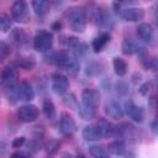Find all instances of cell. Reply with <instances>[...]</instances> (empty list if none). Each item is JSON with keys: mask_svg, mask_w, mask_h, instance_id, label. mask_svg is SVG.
Segmentation results:
<instances>
[{"mask_svg": "<svg viewBox=\"0 0 158 158\" xmlns=\"http://www.w3.org/2000/svg\"><path fill=\"white\" fill-rule=\"evenodd\" d=\"M44 60L57 68L69 73L70 75H77L80 70L79 60L68 51H58V52H49L44 56Z\"/></svg>", "mask_w": 158, "mask_h": 158, "instance_id": "1", "label": "cell"}, {"mask_svg": "<svg viewBox=\"0 0 158 158\" xmlns=\"http://www.w3.org/2000/svg\"><path fill=\"white\" fill-rule=\"evenodd\" d=\"M112 7L117 16L123 21L137 22L144 17V9L138 6H127L126 1H114Z\"/></svg>", "mask_w": 158, "mask_h": 158, "instance_id": "2", "label": "cell"}, {"mask_svg": "<svg viewBox=\"0 0 158 158\" xmlns=\"http://www.w3.org/2000/svg\"><path fill=\"white\" fill-rule=\"evenodd\" d=\"M65 17L68 20V23L70 28L74 32L81 33L86 28V21H88V15L85 11V7L83 6H72L67 10Z\"/></svg>", "mask_w": 158, "mask_h": 158, "instance_id": "3", "label": "cell"}, {"mask_svg": "<svg viewBox=\"0 0 158 158\" xmlns=\"http://www.w3.org/2000/svg\"><path fill=\"white\" fill-rule=\"evenodd\" d=\"M62 38L63 40L60 42L65 46V48L68 49V52L72 53L77 59L83 58V57L86 56L89 47L79 37H77V36H63Z\"/></svg>", "mask_w": 158, "mask_h": 158, "instance_id": "4", "label": "cell"}, {"mask_svg": "<svg viewBox=\"0 0 158 158\" xmlns=\"http://www.w3.org/2000/svg\"><path fill=\"white\" fill-rule=\"evenodd\" d=\"M53 35L47 30H38L33 37V48L40 53H49L53 48Z\"/></svg>", "mask_w": 158, "mask_h": 158, "instance_id": "5", "label": "cell"}, {"mask_svg": "<svg viewBox=\"0 0 158 158\" xmlns=\"http://www.w3.org/2000/svg\"><path fill=\"white\" fill-rule=\"evenodd\" d=\"M11 17L12 20H15L16 22H27L30 20V10H28V5L26 1L23 0H16L12 2L11 5Z\"/></svg>", "mask_w": 158, "mask_h": 158, "instance_id": "6", "label": "cell"}, {"mask_svg": "<svg viewBox=\"0 0 158 158\" xmlns=\"http://www.w3.org/2000/svg\"><path fill=\"white\" fill-rule=\"evenodd\" d=\"M38 115H40V110L37 109V106L30 105V104H26V105L20 106L17 109V111H16L17 120L20 122H25V123L35 122L38 118Z\"/></svg>", "mask_w": 158, "mask_h": 158, "instance_id": "7", "label": "cell"}, {"mask_svg": "<svg viewBox=\"0 0 158 158\" xmlns=\"http://www.w3.org/2000/svg\"><path fill=\"white\" fill-rule=\"evenodd\" d=\"M58 128H59V132L63 136H67V137L73 136L78 130L75 120L68 112H62L60 114L59 122H58Z\"/></svg>", "mask_w": 158, "mask_h": 158, "instance_id": "8", "label": "cell"}, {"mask_svg": "<svg viewBox=\"0 0 158 158\" xmlns=\"http://www.w3.org/2000/svg\"><path fill=\"white\" fill-rule=\"evenodd\" d=\"M51 86L56 94L64 95L68 93L70 83H69V79L67 75H64L62 73H53L51 75Z\"/></svg>", "mask_w": 158, "mask_h": 158, "instance_id": "9", "label": "cell"}, {"mask_svg": "<svg viewBox=\"0 0 158 158\" xmlns=\"http://www.w3.org/2000/svg\"><path fill=\"white\" fill-rule=\"evenodd\" d=\"M101 100V94L99 90L96 89H84L81 93V105L91 109V110H96Z\"/></svg>", "mask_w": 158, "mask_h": 158, "instance_id": "10", "label": "cell"}, {"mask_svg": "<svg viewBox=\"0 0 158 158\" xmlns=\"http://www.w3.org/2000/svg\"><path fill=\"white\" fill-rule=\"evenodd\" d=\"M115 137L123 139L125 142H135L136 138V127L130 122H121L116 125Z\"/></svg>", "mask_w": 158, "mask_h": 158, "instance_id": "11", "label": "cell"}, {"mask_svg": "<svg viewBox=\"0 0 158 158\" xmlns=\"http://www.w3.org/2000/svg\"><path fill=\"white\" fill-rule=\"evenodd\" d=\"M123 109H125V114L133 121V122H137V123H141L143 122L144 120V110L136 105L132 100H127L123 105Z\"/></svg>", "mask_w": 158, "mask_h": 158, "instance_id": "12", "label": "cell"}, {"mask_svg": "<svg viewBox=\"0 0 158 158\" xmlns=\"http://www.w3.org/2000/svg\"><path fill=\"white\" fill-rule=\"evenodd\" d=\"M17 68L10 63V64H6L2 70H1V85L2 88L4 86H9V85H12V84H17Z\"/></svg>", "mask_w": 158, "mask_h": 158, "instance_id": "13", "label": "cell"}, {"mask_svg": "<svg viewBox=\"0 0 158 158\" xmlns=\"http://www.w3.org/2000/svg\"><path fill=\"white\" fill-rule=\"evenodd\" d=\"M104 111H105L106 116H109L110 118H114V120L122 118L125 115L123 106L116 100H109L104 106Z\"/></svg>", "mask_w": 158, "mask_h": 158, "instance_id": "14", "label": "cell"}, {"mask_svg": "<svg viewBox=\"0 0 158 158\" xmlns=\"http://www.w3.org/2000/svg\"><path fill=\"white\" fill-rule=\"evenodd\" d=\"M12 64L17 68V69H22V70H32L35 67H36V59L33 56H23V54H20V56H16V58L14 59Z\"/></svg>", "mask_w": 158, "mask_h": 158, "instance_id": "15", "label": "cell"}, {"mask_svg": "<svg viewBox=\"0 0 158 158\" xmlns=\"http://www.w3.org/2000/svg\"><path fill=\"white\" fill-rule=\"evenodd\" d=\"M136 31H137L138 37L143 42H146V43H152L153 42V40H154V30H153L152 25H149L147 22H142V23H139L137 26Z\"/></svg>", "mask_w": 158, "mask_h": 158, "instance_id": "16", "label": "cell"}, {"mask_svg": "<svg viewBox=\"0 0 158 158\" xmlns=\"http://www.w3.org/2000/svg\"><path fill=\"white\" fill-rule=\"evenodd\" d=\"M19 96L20 100L25 102H30L35 99V90L30 84V81L22 80L19 83Z\"/></svg>", "mask_w": 158, "mask_h": 158, "instance_id": "17", "label": "cell"}, {"mask_svg": "<svg viewBox=\"0 0 158 158\" xmlns=\"http://www.w3.org/2000/svg\"><path fill=\"white\" fill-rule=\"evenodd\" d=\"M81 136H83L84 141H86V142H96V141L102 138V135H101L96 123H91V125L85 126L83 128Z\"/></svg>", "mask_w": 158, "mask_h": 158, "instance_id": "18", "label": "cell"}, {"mask_svg": "<svg viewBox=\"0 0 158 158\" xmlns=\"http://www.w3.org/2000/svg\"><path fill=\"white\" fill-rule=\"evenodd\" d=\"M111 41V35L109 32H101L100 35H98L93 42H91V49L95 52V53H100L107 43H110Z\"/></svg>", "mask_w": 158, "mask_h": 158, "instance_id": "19", "label": "cell"}, {"mask_svg": "<svg viewBox=\"0 0 158 158\" xmlns=\"http://www.w3.org/2000/svg\"><path fill=\"white\" fill-rule=\"evenodd\" d=\"M101 135H102V138H107V137H115V128H116V125L111 123L107 118L105 117H99L98 122H96Z\"/></svg>", "mask_w": 158, "mask_h": 158, "instance_id": "20", "label": "cell"}, {"mask_svg": "<svg viewBox=\"0 0 158 158\" xmlns=\"http://www.w3.org/2000/svg\"><path fill=\"white\" fill-rule=\"evenodd\" d=\"M31 6H32V10H33L35 15L38 19L46 17L49 12V9H51V4L46 0H33L31 2Z\"/></svg>", "mask_w": 158, "mask_h": 158, "instance_id": "21", "label": "cell"}, {"mask_svg": "<svg viewBox=\"0 0 158 158\" xmlns=\"http://www.w3.org/2000/svg\"><path fill=\"white\" fill-rule=\"evenodd\" d=\"M9 40H10V42H11L14 46L21 47V46H23L25 42H26V32H25L23 28H21V27H14V28L10 31Z\"/></svg>", "mask_w": 158, "mask_h": 158, "instance_id": "22", "label": "cell"}, {"mask_svg": "<svg viewBox=\"0 0 158 158\" xmlns=\"http://www.w3.org/2000/svg\"><path fill=\"white\" fill-rule=\"evenodd\" d=\"M107 151L109 153L114 154V156H123L127 153V148H126V142L123 139H114L107 144Z\"/></svg>", "mask_w": 158, "mask_h": 158, "instance_id": "23", "label": "cell"}, {"mask_svg": "<svg viewBox=\"0 0 158 158\" xmlns=\"http://www.w3.org/2000/svg\"><path fill=\"white\" fill-rule=\"evenodd\" d=\"M143 48L137 44L135 41L132 40H128V38H125L121 43V51L123 54L126 56H132V54H138Z\"/></svg>", "mask_w": 158, "mask_h": 158, "instance_id": "24", "label": "cell"}, {"mask_svg": "<svg viewBox=\"0 0 158 158\" xmlns=\"http://www.w3.org/2000/svg\"><path fill=\"white\" fill-rule=\"evenodd\" d=\"M4 95H5V98H6L9 104L15 105L20 100V96H19V83L9 85V86H4Z\"/></svg>", "mask_w": 158, "mask_h": 158, "instance_id": "25", "label": "cell"}, {"mask_svg": "<svg viewBox=\"0 0 158 158\" xmlns=\"http://www.w3.org/2000/svg\"><path fill=\"white\" fill-rule=\"evenodd\" d=\"M89 154L93 158H111L107 148L102 144H91V146H89Z\"/></svg>", "mask_w": 158, "mask_h": 158, "instance_id": "26", "label": "cell"}, {"mask_svg": "<svg viewBox=\"0 0 158 158\" xmlns=\"http://www.w3.org/2000/svg\"><path fill=\"white\" fill-rule=\"evenodd\" d=\"M112 67H114V72L118 77L126 75L127 69H128V65H127L126 60L123 58H121V57H114V59H112Z\"/></svg>", "mask_w": 158, "mask_h": 158, "instance_id": "27", "label": "cell"}, {"mask_svg": "<svg viewBox=\"0 0 158 158\" xmlns=\"http://www.w3.org/2000/svg\"><path fill=\"white\" fill-rule=\"evenodd\" d=\"M42 112L48 120H54L57 117V110L51 99H44L42 102Z\"/></svg>", "mask_w": 158, "mask_h": 158, "instance_id": "28", "label": "cell"}, {"mask_svg": "<svg viewBox=\"0 0 158 158\" xmlns=\"http://www.w3.org/2000/svg\"><path fill=\"white\" fill-rule=\"evenodd\" d=\"M104 70V64L99 60H91L86 64L85 68V73L88 77H96L99 74H101V72Z\"/></svg>", "mask_w": 158, "mask_h": 158, "instance_id": "29", "label": "cell"}, {"mask_svg": "<svg viewBox=\"0 0 158 158\" xmlns=\"http://www.w3.org/2000/svg\"><path fill=\"white\" fill-rule=\"evenodd\" d=\"M138 58H139V63L142 64V67L144 68V69H152V64H153V57L143 48L139 53H138Z\"/></svg>", "mask_w": 158, "mask_h": 158, "instance_id": "30", "label": "cell"}, {"mask_svg": "<svg viewBox=\"0 0 158 158\" xmlns=\"http://www.w3.org/2000/svg\"><path fill=\"white\" fill-rule=\"evenodd\" d=\"M78 114L79 116L84 120V121H91L96 117V110H91V109H88L85 106H83L81 104L78 105Z\"/></svg>", "mask_w": 158, "mask_h": 158, "instance_id": "31", "label": "cell"}, {"mask_svg": "<svg viewBox=\"0 0 158 158\" xmlns=\"http://www.w3.org/2000/svg\"><path fill=\"white\" fill-rule=\"evenodd\" d=\"M59 148H60V142L58 139H49L44 144V149H46L47 154H49V156L57 154L59 152Z\"/></svg>", "mask_w": 158, "mask_h": 158, "instance_id": "32", "label": "cell"}, {"mask_svg": "<svg viewBox=\"0 0 158 158\" xmlns=\"http://www.w3.org/2000/svg\"><path fill=\"white\" fill-rule=\"evenodd\" d=\"M12 27V17H10L6 14H1L0 15V30L1 32H7L10 31V28Z\"/></svg>", "mask_w": 158, "mask_h": 158, "instance_id": "33", "label": "cell"}, {"mask_svg": "<svg viewBox=\"0 0 158 158\" xmlns=\"http://www.w3.org/2000/svg\"><path fill=\"white\" fill-rule=\"evenodd\" d=\"M63 102H64V105L67 106V107H69V109H72V107H78V101H77V99H75V96H74V94H72V93H67V94H64L63 95Z\"/></svg>", "mask_w": 158, "mask_h": 158, "instance_id": "34", "label": "cell"}, {"mask_svg": "<svg viewBox=\"0 0 158 158\" xmlns=\"http://www.w3.org/2000/svg\"><path fill=\"white\" fill-rule=\"evenodd\" d=\"M11 53V47L9 43H6L5 41H1L0 43V60L4 62Z\"/></svg>", "mask_w": 158, "mask_h": 158, "instance_id": "35", "label": "cell"}, {"mask_svg": "<svg viewBox=\"0 0 158 158\" xmlns=\"http://www.w3.org/2000/svg\"><path fill=\"white\" fill-rule=\"evenodd\" d=\"M152 88H153V84H152L151 81H144V83H142V84L139 85L138 93H139V95H142V96H148V94L151 93Z\"/></svg>", "mask_w": 158, "mask_h": 158, "instance_id": "36", "label": "cell"}, {"mask_svg": "<svg viewBox=\"0 0 158 158\" xmlns=\"http://www.w3.org/2000/svg\"><path fill=\"white\" fill-rule=\"evenodd\" d=\"M25 142H26V137H25V136L16 137V138H14V139H12V142H11V147H12V148H15V149L21 148V147L25 144Z\"/></svg>", "mask_w": 158, "mask_h": 158, "instance_id": "37", "label": "cell"}, {"mask_svg": "<svg viewBox=\"0 0 158 158\" xmlns=\"http://www.w3.org/2000/svg\"><path fill=\"white\" fill-rule=\"evenodd\" d=\"M116 88H117V93H118V94H121V95H126V94L128 93L127 85H126L125 83H122V81L117 83V84H116Z\"/></svg>", "mask_w": 158, "mask_h": 158, "instance_id": "38", "label": "cell"}, {"mask_svg": "<svg viewBox=\"0 0 158 158\" xmlns=\"http://www.w3.org/2000/svg\"><path fill=\"white\" fill-rule=\"evenodd\" d=\"M148 105H149L153 110L158 111V95H157V94L153 95V96H151V99L148 100Z\"/></svg>", "mask_w": 158, "mask_h": 158, "instance_id": "39", "label": "cell"}, {"mask_svg": "<svg viewBox=\"0 0 158 158\" xmlns=\"http://www.w3.org/2000/svg\"><path fill=\"white\" fill-rule=\"evenodd\" d=\"M51 28H52L53 31L59 32V31L63 28V23H62V21H60V20H56V21H53L52 25H51Z\"/></svg>", "mask_w": 158, "mask_h": 158, "instance_id": "40", "label": "cell"}, {"mask_svg": "<svg viewBox=\"0 0 158 158\" xmlns=\"http://www.w3.org/2000/svg\"><path fill=\"white\" fill-rule=\"evenodd\" d=\"M151 130L153 133H158V115L157 117L151 122Z\"/></svg>", "mask_w": 158, "mask_h": 158, "instance_id": "41", "label": "cell"}, {"mask_svg": "<svg viewBox=\"0 0 158 158\" xmlns=\"http://www.w3.org/2000/svg\"><path fill=\"white\" fill-rule=\"evenodd\" d=\"M152 70L154 72V74H156V78H157V81H158V58H154V59H153Z\"/></svg>", "mask_w": 158, "mask_h": 158, "instance_id": "42", "label": "cell"}, {"mask_svg": "<svg viewBox=\"0 0 158 158\" xmlns=\"http://www.w3.org/2000/svg\"><path fill=\"white\" fill-rule=\"evenodd\" d=\"M154 22H156V26L158 28V2L154 5Z\"/></svg>", "mask_w": 158, "mask_h": 158, "instance_id": "43", "label": "cell"}, {"mask_svg": "<svg viewBox=\"0 0 158 158\" xmlns=\"http://www.w3.org/2000/svg\"><path fill=\"white\" fill-rule=\"evenodd\" d=\"M10 158H26V156L22 154V153H20V152H15V153H12L10 156Z\"/></svg>", "mask_w": 158, "mask_h": 158, "instance_id": "44", "label": "cell"}, {"mask_svg": "<svg viewBox=\"0 0 158 158\" xmlns=\"http://www.w3.org/2000/svg\"><path fill=\"white\" fill-rule=\"evenodd\" d=\"M62 158H79V156H74V154H72V153H63V156H62Z\"/></svg>", "mask_w": 158, "mask_h": 158, "instance_id": "45", "label": "cell"}, {"mask_svg": "<svg viewBox=\"0 0 158 158\" xmlns=\"http://www.w3.org/2000/svg\"><path fill=\"white\" fill-rule=\"evenodd\" d=\"M79 158H86V157H84V156H79Z\"/></svg>", "mask_w": 158, "mask_h": 158, "instance_id": "46", "label": "cell"}]
</instances>
